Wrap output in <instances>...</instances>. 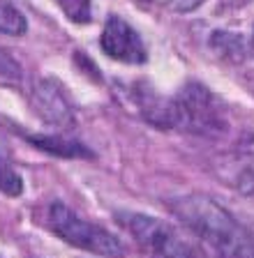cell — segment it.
<instances>
[{
    "mask_svg": "<svg viewBox=\"0 0 254 258\" xmlns=\"http://www.w3.org/2000/svg\"><path fill=\"white\" fill-rule=\"evenodd\" d=\"M169 210L199 240L208 258H254V233L204 194L169 201Z\"/></svg>",
    "mask_w": 254,
    "mask_h": 258,
    "instance_id": "obj_1",
    "label": "cell"
},
{
    "mask_svg": "<svg viewBox=\"0 0 254 258\" xmlns=\"http://www.w3.org/2000/svg\"><path fill=\"white\" fill-rule=\"evenodd\" d=\"M46 221H49L51 231L58 237H63L67 244H72V247L86 249L90 253L107 256V258H123L125 249L118 237H114L102 226H95L90 221L81 219V217H76L67 205L54 203L49 208Z\"/></svg>",
    "mask_w": 254,
    "mask_h": 258,
    "instance_id": "obj_2",
    "label": "cell"
},
{
    "mask_svg": "<svg viewBox=\"0 0 254 258\" xmlns=\"http://www.w3.org/2000/svg\"><path fill=\"white\" fill-rule=\"evenodd\" d=\"M141 249L155 258H196L194 249L171 224L146 215H118Z\"/></svg>",
    "mask_w": 254,
    "mask_h": 258,
    "instance_id": "obj_3",
    "label": "cell"
},
{
    "mask_svg": "<svg viewBox=\"0 0 254 258\" xmlns=\"http://www.w3.org/2000/svg\"><path fill=\"white\" fill-rule=\"evenodd\" d=\"M173 102H176V115H178L176 129L194 132V134H213L224 129V113L220 104L215 102L211 90L201 83H187Z\"/></svg>",
    "mask_w": 254,
    "mask_h": 258,
    "instance_id": "obj_4",
    "label": "cell"
},
{
    "mask_svg": "<svg viewBox=\"0 0 254 258\" xmlns=\"http://www.w3.org/2000/svg\"><path fill=\"white\" fill-rule=\"evenodd\" d=\"M99 44H102L104 53L109 58L118 60V62L141 64V62H146V58H148L146 46L141 42L139 32L127 21H123L120 16H109L107 19Z\"/></svg>",
    "mask_w": 254,
    "mask_h": 258,
    "instance_id": "obj_5",
    "label": "cell"
},
{
    "mask_svg": "<svg viewBox=\"0 0 254 258\" xmlns=\"http://www.w3.org/2000/svg\"><path fill=\"white\" fill-rule=\"evenodd\" d=\"M33 106L37 115H42L49 124H56V127H72L74 124V111H72L70 99L65 97L63 88L51 79L35 83Z\"/></svg>",
    "mask_w": 254,
    "mask_h": 258,
    "instance_id": "obj_6",
    "label": "cell"
},
{
    "mask_svg": "<svg viewBox=\"0 0 254 258\" xmlns=\"http://www.w3.org/2000/svg\"><path fill=\"white\" fill-rule=\"evenodd\" d=\"M136 108L150 124L160 129H176L178 127V115H176V102L173 99H164V97L155 95L153 90H134Z\"/></svg>",
    "mask_w": 254,
    "mask_h": 258,
    "instance_id": "obj_7",
    "label": "cell"
},
{
    "mask_svg": "<svg viewBox=\"0 0 254 258\" xmlns=\"http://www.w3.org/2000/svg\"><path fill=\"white\" fill-rule=\"evenodd\" d=\"M28 141L33 145H37L39 150H46L58 157H72V159H74V157H90V152H88L81 143L60 139V136H28Z\"/></svg>",
    "mask_w": 254,
    "mask_h": 258,
    "instance_id": "obj_8",
    "label": "cell"
},
{
    "mask_svg": "<svg viewBox=\"0 0 254 258\" xmlns=\"http://www.w3.org/2000/svg\"><path fill=\"white\" fill-rule=\"evenodd\" d=\"M26 30H28L26 16L14 7L12 0H0V32L12 35V37H19Z\"/></svg>",
    "mask_w": 254,
    "mask_h": 258,
    "instance_id": "obj_9",
    "label": "cell"
},
{
    "mask_svg": "<svg viewBox=\"0 0 254 258\" xmlns=\"http://www.w3.org/2000/svg\"><path fill=\"white\" fill-rule=\"evenodd\" d=\"M213 48L222 58L229 60H240L245 58V44L238 35H231V32H215L213 35Z\"/></svg>",
    "mask_w": 254,
    "mask_h": 258,
    "instance_id": "obj_10",
    "label": "cell"
},
{
    "mask_svg": "<svg viewBox=\"0 0 254 258\" xmlns=\"http://www.w3.org/2000/svg\"><path fill=\"white\" fill-rule=\"evenodd\" d=\"M60 10L67 14V19L74 23L90 21V0H56Z\"/></svg>",
    "mask_w": 254,
    "mask_h": 258,
    "instance_id": "obj_11",
    "label": "cell"
},
{
    "mask_svg": "<svg viewBox=\"0 0 254 258\" xmlns=\"http://www.w3.org/2000/svg\"><path fill=\"white\" fill-rule=\"evenodd\" d=\"M21 79H23L21 64L12 58L5 48H0V81H3V83H10V86H17Z\"/></svg>",
    "mask_w": 254,
    "mask_h": 258,
    "instance_id": "obj_12",
    "label": "cell"
},
{
    "mask_svg": "<svg viewBox=\"0 0 254 258\" xmlns=\"http://www.w3.org/2000/svg\"><path fill=\"white\" fill-rule=\"evenodd\" d=\"M0 191L10 194V196H19L23 191V180L7 161H0Z\"/></svg>",
    "mask_w": 254,
    "mask_h": 258,
    "instance_id": "obj_13",
    "label": "cell"
},
{
    "mask_svg": "<svg viewBox=\"0 0 254 258\" xmlns=\"http://www.w3.org/2000/svg\"><path fill=\"white\" fill-rule=\"evenodd\" d=\"M157 3L171 12H192V10H196L204 0H157Z\"/></svg>",
    "mask_w": 254,
    "mask_h": 258,
    "instance_id": "obj_14",
    "label": "cell"
}]
</instances>
